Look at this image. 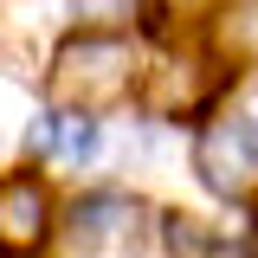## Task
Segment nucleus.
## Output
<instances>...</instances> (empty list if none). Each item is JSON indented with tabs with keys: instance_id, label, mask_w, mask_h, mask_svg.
<instances>
[{
	"instance_id": "1a4fd4ad",
	"label": "nucleus",
	"mask_w": 258,
	"mask_h": 258,
	"mask_svg": "<svg viewBox=\"0 0 258 258\" xmlns=\"http://www.w3.org/2000/svg\"><path fill=\"white\" fill-rule=\"evenodd\" d=\"M245 123L258 129V84H252V91H245Z\"/></svg>"
},
{
	"instance_id": "20e7f679",
	"label": "nucleus",
	"mask_w": 258,
	"mask_h": 258,
	"mask_svg": "<svg viewBox=\"0 0 258 258\" xmlns=\"http://www.w3.org/2000/svg\"><path fill=\"white\" fill-rule=\"evenodd\" d=\"M45 149L58 161H91L97 155V123L91 110H58L52 123H45Z\"/></svg>"
},
{
	"instance_id": "6e6552de",
	"label": "nucleus",
	"mask_w": 258,
	"mask_h": 258,
	"mask_svg": "<svg viewBox=\"0 0 258 258\" xmlns=\"http://www.w3.org/2000/svg\"><path fill=\"white\" fill-rule=\"evenodd\" d=\"M200 7H207V0H149V13H155V20H194Z\"/></svg>"
},
{
	"instance_id": "0eeeda50",
	"label": "nucleus",
	"mask_w": 258,
	"mask_h": 258,
	"mask_svg": "<svg viewBox=\"0 0 258 258\" xmlns=\"http://www.w3.org/2000/svg\"><path fill=\"white\" fill-rule=\"evenodd\" d=\"M168 252H174V258H213V245H207V226H194V220H168Z\"/></svg>"
},
{
	"instance_id": "39448f33",
	"label": "nucleus",
	"mask_w": 258,
	"mask_h": 258,
	"mask_svg": "<svg viewBox=\"0 0 258 258\" xmlns=\"http://www.w3.org/2000/svg\"><path fill=\"white\" fill-rule=\"evenodd\" d=\"M71 226L84 232V245H116L123 226H136V207H129V200H84V207L71 213Z\"/></svg>"
},
{
	"instance_id": "7ed1b4c3",
	"label": "nucleus",
	"mask_w": 258,
	"mask_h": 258,
	"mask_svg": "<svg viewBox=\"0 0 258 258\" xmlns=\"http://www.w3.org/2000/svg\"><path fill=\"white\" fill-rule=\"evenodd\" d=\"M39 232H45V194L26 187V181H13L0 194V239L20 252V245H39Z\"/></svg>"
},
{
	"instance_id": "f03ea898",
	"label": "nucleus",
	"mask_w": 258,
	"mask_h": 258,
	"mask_svg": "<svg viewBox=\"0 0 258 258\" xmlns=\"http://www.w3.org/2000/svg\"><path fill=\"white\" fill-rule=\"evenodd\" d=\"M194 174L213 194H245L258 181V129L245 116H220V123L200 129L194 142Z\"/></svg>"
},
{
	"instance_id": "f257e3e1",
	"label": "nucleus",
	"mask_w": 258,
	"mask_h": 258,
	"mask_svg": "<svg viewBox=\"0 0 258 258\" xmlns=\"http://www.w3.org/2000/svg\"><path fill=\"white\" fill-rule=\"evenodd\" d=\"M136 78V45L123 32H78L58 45V64H52V84L71 110H97V103H116Z\"/></svg>"
},
{
	"instance_id": "423d86ee",
	"label": "nucleus",
	"mask_w": 258,
	"mask_h": 258,
	"mask_svg": "<svg viewBox=\"0 0 258 258\" xmlns=\"http://www.w3.org/2000/svg\"><path fill=\"white\" fill-rule=\"evenodd\" d=\"M220 39H226V52H232V58H258V0H232Z\"/></svg>"
}]
</instances>
